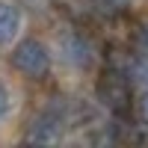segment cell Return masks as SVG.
Listing matches in <instances>:
<instances>
[{"mask_svg":"<svg viewBox=\"0 0 148 148\" xmlns=\"http://www.w3.org/2000/svg\"><path fill=\"white\" fill-rule=\"evenodd\" d=\"M65 125H68V107L59 104H51L47 110H42L39 116H33L27 133H24V142H36V145H53L62 139L65 133Z\"/></svg>","mask_w":148,"mask_h":148,"instance_id":"cell-1","label":"cell"},{"mask_svg":"<svg viewBox=\"0 0 148 148\" xmlns=\"http://www.w3.org/2000/svg\"><path fill=\"white\" fill-rule=\"evenodd\" d=\"M12 68L30 80H42L51 71V51L39 39H24L12 51Z\"/></svg>","mask_w":148,"mask_h":148,"instance_id":"cell-2","label":"cell"},{"mask_svg":"<svg viewBox=\"0 0 148 148\" xmlns=\"http://www.w3.org/2000/svg\"><path fill=\"white\" fill-rule=\"evenodd\" d=\"M98 98H101V104L113 116H127V110H130V83L125 77V71L110 68L101 77V83H98Z\"/></svg>","mask_w":148,"mask_h":148,"instance_id":"cell-3","label":"cell"},{"mask_svg":"<svg viewBox=\"0 0 148 148\" xmlns=\"http://www.w3.org/2000/svg\"><path fill=\"white\" fill-rule=\"evenodd\" d=\"M62 51H65V59L77 68H89L95 62V47L83 33H68L62 39Z\"/></svg>","mask_w":148,"mask_h":148,"instance_id":"cell-4","label":"cell"},{"mask_svg":"<svg viewBox=\"0 0 148 148\" xmlns=\"http://www.w3.org/2000/svg\"><path fill=\"white\" fill-rule=\"evenodd\" d=\"M21 30V9L12 0H0V45H9Z\"/></svg>","mask_w":148,"mask_h":148,"instance_id":"cell-5","label":"cell"},{"mask_svg":"<svg viewBox=\"0 0 148 148\" xmlns=\"http://www.w3.org/2000/svg\"><path fill=\"white\" fill-rule=\"evenodd\" d=\"M125 77L130 86L148 89V53H133L125 65Z\"/></svg>","mask_w":148,"mask_h":148,"instance_id":"cell-6","label":"cell"},{"mask_svg":"<svg viewBox=\"0 0 148 148\" xmlns=\"http://www.w3.org/2000/svg\"><path fill=\"white\" fill-rule=\"evenodd\" d=\"M95 6L101 12H110V15H116V12H125L130 6V0H95Z\"/></svg>","mask_w":148,"mask_h":148,"instance_id":"cell-7","label":"cell"},{"mask_svg":"<svg viewBox=\"0 0 148 148\" xmlns=\"http://www.w3.org/2000/svg\"><path fill=\"white\" fill-rule=\"evenodd\" d=\"M133 53H148V27H139L133 33Z\"/></svg>","mask_w":148,"mask_h":148,"instance_id":"cell-8","label":"cell"},{"mask_svg":"<svg viewBox=\"0 0 148 148\" xmlns=\"http://www.w3.org/2000/svg\"><path fill=\"white\" fill-rule=\"evenodd\" d=\"M6 116H9V92L0 86V121H3Z\"/></svg>","mask_w":148,"mask_h":148,"instance_id":"cell-9","label":"cell"},{"mask_svg":"<svg viewBox=\"0 0 148 148\" xmlns=\"http://www.w3.org/2000/svg\"><path fill=\"white\" fill-rule=\"evenodd\" d=\"M139 119H142V127H148V89L139 98Z\"/></svg>","mask_w":148,"mask_h":148,"instance_id":"cell-10","label":"cell"}]
</instances>
